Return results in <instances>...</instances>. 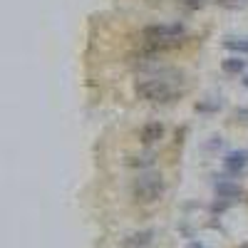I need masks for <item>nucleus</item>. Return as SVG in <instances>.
<instances>
[{
  "mask_svg": "<svg viewBox=\"0 0 248 248\" xmlns=\"http://www.w3.org/2000/svg\"><path fill=\"white\" fill-rule=\"evenodd\" d=\"M154 241V231H139V233H132L124 238V248H149Z\"/></svg>",
  "mask_w": 248,
  "mask_h": 248,
  "instance_id": "obj_7",
  "label": "nucleus"
},
{
  "mask_svg": "<svg viewBox=\"0 0 248 248\" xmlns=\"http://www.w3.org/2000/svg\"><path fill=\"white\" fill-rule=\"evenodd\" d=\"M241 248H248V241H246V243H241Z\"/></svg>",
  "mask_w": 248,
  "mask_h": 248,
  "instance_id": "obj_16",
  "label": "nucleus"
},
{
  "mask_svg": "<svg viewBox=\"0 0 248 248\" xmlns=\"http://www.w3.org/2000/svg\"><path fill=\"white\" fill-rule=\"evenodd\" d=\"M186 28L184 23H159V25H147L141 30V37L147 43H156V40H179L184 37Z\"/></svg>",
  "mask_w": 248,
  "mask_h": 248,
  "instance_id": "obj_3",
  "label": "nucleus"
},
{
  "mask_svg": "<svg viewBox=\"0 0 248 248\" xmlns=\"http://www.w3.org/2000/svg\"><path fill=\"white\" fill-rule=\"evenodd\" d=\"M241 82H243V87L248 90V75H243V79H241Z\"/></svg>",
  "mask_w": 248,
  "mask_h": 248,
  "instance_id": "obj_15",
  "label": "nucleus"
},
{
  "mask_svg": "<svg viewBox=\"0 0 248 248\" xmlns=\"http://www.w3.org/2000/svg\"><path fill=\"white\" fill-rule=\"evenodd\" d=\"M127 164H129V167H152L154 156H152V154H147V156H134V159H129Z\"/></svg>",
  "mask_w": 248,
  "mask_h": 248,
  "instance_id": "obj_10",
  "label": "nucleus"
},
{
  "mask_svg": "<svg viewBox=\"0 0 248 248\" xmlns=\"http://www.w3.org/2000/svg\"><path fill=\"white\" fill-rule=\"evenodd\" d=\"M134 92H137V97L149 99V102H164V99H169V97L174 94L171 87H169V82H167V79H159V77L137 82Z\"/></svg>",
  "mask_w": 248,
  "mask_h": 248,
  "instance_id": "obj_2",
  "label": "nucleus"
},
{
  "mask_svg": "<svg viewBox=\"0 0 248 248\" xmlns=\"http://www.w3.org/2000/svg\"><path fill=\"white\" fill-rule=\"evenodd\" d=\"M223 47L231 50V52H238V55H248V37H246V40H233V37H229V40H223Z\"/></svg>",
  "mask_w": 248,
  "mask_h": 248,
  "instance_id": "obj_9",
  "label": "nucleus"
},
{
  "mask_svg": "<svg viewBox=\"0 0 248 248\" xmlns=\"http://www.w3.org/2000/svg\"><path fill=\"white\" fill-rule=\"evenodd\" d=\"M186 248H203V243H201V241H191V243L186 246Z\"/></svg>",
  "mask_w": 248,
  "mask_h": 248,
  "instance_id": "obj_14",
  "label": "nucleus"
},
{
  "mask_svg": "<svg viewBox=\"0 0 248 248\" xmlns=\"http://www.w3.org/2000/svg\"><path fill=\"white\" fill-rule=\"evenodd\" d=\"M164 137V124L161 122H149V124H144L141 127V132H139V139H141V144H154V141H159Z\"/></svg>",
  "mask_w": 248,
  "mask_h": 248,
  "instance_id": "obj_6",
  "label": "nucleus"
},
{
  "mask_svg": "<svg viewBox=\"0 0 248 248\" xmlns=\"http://www.w3.org/2000/svg\"><path fill=\"white\" fill-rule=\"evenodd\" d=\"M214 191H216L218 199H226V201L241 199V194H243V189H241L238 184H233L231 179H221V181H216V184H214Z\"/></svg>",
  "mask_w": 248,
  "mask_h": 248,
  "instance_id": "obj_5",
  "label": "nucleus"
},
{
  "mask_svg": "<svg viewBox=\"0 0 248 248\" xmlns=\"http://www.w3.org/2000/svg\"><path fill=\"white\" fill-rule=\"evenodd\" d=\"M221 70L226 75H241V72H246V60H241V57H226L221 62Z\"/></svg>",
  "mask_w": 248,
  "mask_h": 248,
  "instance_id": "obj_8",
  "label": "nucleus"
},
{
  "mask_svg": "<svg viewBox=\"0 0 248 248\" xmlns=\"http://www.w3.org/2000/svg\"><path fill=\"white\" fill-rule=\"evenodd\" d=\"M216 109H221L218 99L216 102H199V105H196V112H216Z\"/></svg>",
  "mask_w": 248,
  "mask_h": 248,
  "instance_id": "obj_11",
  "label": "nucleus"
},
{
  "mask_svg": "<svg viewBox=\"0 0 248 248\" xmlns=\"http://www.w3.org/2000/svg\"><path fill=\"white\" fill-rule=\"evenodd\" d=\"M161 194H164V179H161V174H139L132 181V196H134V201L152 203V201L161 199Z\"/></svg>",
  "mask_w": 248,
  "mask_h": 248,
  "instance_id": "obj_1",
  "label": "nucleus"
},
{
  "mask_svg": "<svg viewBox=\"0 0 248 248\" xmlns=\"http://www.w3.org/2000/svg\"><path fill=\"white\" fill-rule=\"evenodd\" d=\"M184 5L189 8V10H196V8H201V5H203V0H186Z\"/></svg>",
  "mask_w": 248,
  "mask_h": 248,
  "instance_id": "obj_13",
  "label": "nucleus"
},
{
  "mask_svg": "<svg viewBox=\"0 0 248 248\" xmlns=\"http://www.w3.org/2000/svg\"><path fill=\"white\" fill-rule=\"evenodd\" d=\"M233 117H236V119H243V122H248V107H238V109L233 112Z\"/></svg>",
  "mask_w": 248,
  "mask_h": 248,
  "instance_id": "obj_12",
  "label": "nucleus"
},
{
  "mask_svg": "<svg viewBox=\"0 0 248 248\" xmlns=\"http://www.w3.org/2000/svg\"><path fill=\"white\" fill-rule=\"evenodd\" d=\"M248 169V149H233L223 156V171L229 176H238Z\"/></svg>",
  "mask_w": 248,
  "mask_h": 248,
  "instance_id": "obj_4",
  "label": "nucleus"
}]
</instances>
